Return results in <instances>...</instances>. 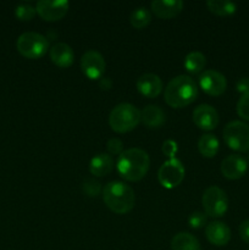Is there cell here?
Segmentation results:
<instances>
[{"label": "cell", "instance_id": "cell-25", "mask_svg": "<svg viewBox=\"0 0 249 250\" xmlns=\"http://www.w3.org/2000/svg\"><path fill=\"white\" fill-rule=\"evenodd\" d=\"M36 14V7H33L29 4H21L19 6H16V9H15V16L20 21H31Z\"/></svg>", "mask_w": 249, "mask_h": 250}, {"label": "cell", "instance_id": "cell-22", "mask_svg": "<svg viewBox=\"0 0 249 250\" xmlns=\"http://www.w3.org/2000/svg\"><path fill=\"white\" fill-rule=\"evenodd\" d=\"M207 6L212 14L217 16H229L233 15L237 10V5L234 2L226 1V0H209Z\"/></svg>", "mask_w": 249, "mask_h": 250}, {"label": "cell", "instance_id": "cell-19", "mask_svg": "<svg viewBox=\"0 0 249 250\" xmlns=\"http://www.w3.org/2000/svg\"><path fill=\"white\" fill-rule=\"evenodd\" d=\"M165 112L156 105H148L141 111V121L148 128H159L165 124Z\"/></svg>", "mask_w": 249, "mask_h": 250}, {"label": "cell", "instance_id": "cell-16", "mask_svg": "<svg viewBox=\"0 0 249 250\" xmlns=\"http://www.w3.org/2000/svg\"><path fill=\"white\" fill-rule=\"evenodd\" d=\"M151 12H154L156 17L163 20H170L177 16L183 10V2L181 0H155L150 4Z\"/></svg>", "mask_w": 249, "mask_h": 250}, {"label": "cell", "instance_id": "cell-14", "mask_svg": "<svg viewBox=\"0 0 249 250\" xmlns=\"http://www.w3.org/2000/svg\"><path fill=\"white\" fill-rule=\"evenodd\" d=\"M137 89L142 95L153 99L163 92V81L158 75L144 73L137 81Z\"/></svg>", "mask_w": 249, "mask_h": 250}, {"label": "cell", "instance_id": "cell-26", "mask_svg": "<svg viewBox=\"0 0 249 250\" xmlns=\"http://www.w3.org/2000/svg\"><path fill=\"white\" fill-rule=\"evenodd\" d=\"M237 114L246 121H249V92L242 94L237 103Z\"/></svg>", "mask_w": 249, "mask_h": 250}, {"label": "cell", "instance_id": "cell-17", "mask_svg": "<svg viewBox=\"0 0 249 250\" xmlns=\"http://www.w3.org/2000/svg\"><path fill=\"white\" fill-rule=\"evenodd\" d=\"M50 59L53 63L61 68L70 67L75 60V53L72 48L66 43H56L50 49Z\"/></svg>", "mask_w": 249, "mask_h": 250}, {"label": "cell", "instance_id": "cell-33", "mask_svg": "<svg viewBox=\"0 0 249 250\" xmlns=\"http://www.w3.org/2000/svg\"><path fill=\"white\" fill-rule=\"evenodd\" d=\"M111 84L112 83L109 78H102L99 82V85L102 89H110V88H111Z\"/></svg>", "mask_w": 249, "mask_h": 250}, {"label": "cell", "instance_id": "cell-1", "mask_svg": "<svg viewBox=\"0 0 249 250\" xmlns=\"http://www.w3.org/2000/svg\"><path fill=\"white\" fill-rule=\"evenodd\" d=\"M150 166V159L146 151L139 148L124 150L117 160V171L126 181L137 182L144 178Z\"/></svg>", "mask_w": 249, "mask_h": 250}, {"label": "cell", "instance_id": "cell-7", "mask_svg": "<svg viewBox=\"0 0 249 250\" xmlns=\"http://www.w3.org/2000/svg\"><path fill=\"white\" fill-rule=\"evenodd\" d=\"M203 208L207 216L221 217L228 209V198L225 190L216 186H211L204 192L202 198Z\"/></svg>", "mask_w": 249, "mask_h": 250}, {"label": "cell", "instance_id": "cell-3", "mask_svg": "<svg viewBox=\"0 0 249 250\" xmlns=\"http://www.w3.org/2000/svg\"><path fill=\"white\" fill-rule=\"evenodd\" d=\"M103 200L112 212L119 215L131 211L136 203L134 192L126 183L114 181L105 186L103 190Z\"/></svg>", "mask_w": 249, "mask_h": 250}, {"label": "cell", "instance_id": "cell-27", "mask_svg": "<svg viewBox=\"0 0 249 250\" xmlns=\"http://www.w3.org/2000/svg\"><path fill=\"white\" fill-rule=\"evenodd\" d=\"M100 183L95 181L94 178H88L83 183V192L88 195V197H98L100 193Z\"/></svg>", "mask_w": 249, "mask_h": 250}, {"label": "cell", "instance_id": "cell-9", "mask_svg": "<svg viewBox=\"0 0 249 250\" xmlns=\"http://www.w3.org/2000/svg\"><path fill=\"white\" fill-rule=\"evenodd\" d=\"M105 67H106V63H105L104 58L98 51L89 50L82 55L81 68H82V72L84 73L85 77H88L89 80L102 78V76L105 72Z\"/></svg>", "mask_w": 249, "mask_h": 250}, {"label": "cell", "instance_id": "cell-13", "mask_svg": "<svg viewBox=\"0 0 249 250\" xmlns=\"http://www.w3.org/2000/svg\"><path fill=\"white\" fill-rule=\"evenodd\" d=\"M247 168L248 164L239 155H228L221 163V173L227 180H239L247 172Z\"/></svg>", "mask_w": 249, "mask_h": 250}, {"label": "cell", "instance_id": "cell-20", "mask_svg": "<svg viewBox=\"0 0 249 250\" xmlns=\"http://www.w3.org/2000/svg\"><path fill=\"white\" fill-rule=\"evenodd\" d=\"M171 250H202L200 243L193 234L180 232L171 241Z\"/></svg>", "mask_w": 249, "mask_h": 250}, {"label": "cell", "instance_id": "cell-32", "mask_svg": "<svg viewBox=\"0 0 249 250\" xmlns=\"http://www.w3.org/2000/svg\"><path fill=\"white\" fill-rule=\"evenodd\" d=\"M236 89L238 90L242 94H246V93L249 92V78L242 77L239 78L238 82L236 84Z\"/></svg>", "mask_w": 249, "mask_h": 250}, {"label": "cell", "instance_id": "cell-29", "mask_svg": "<svg viewBox=\"0 0 249 250\" xmlns=\"http://www.w3.org/2000/svg\"><path fill=\"white\" fill-rule=\"evenodd\" d=\"M106 148L111 155H121V153L124 151V143L119 138H111L110 141H107Z\"/></svg>", "mask_w": 249, "mask_h": 250}, {"label": "cell", "instance_id": "cell-18", "mask_svg": "<svg viewBox=\"0 0 249 250\" xmlns=\"http://www.w3.org/2000/svg\"><path fill=\"white\" fill-rule=\"evenodd\" d=\"M114 168V159L109 154H98L90 160L89 171L95 177H104Z\"/></svg>", "mask_w": 249, "mask_h": 250}, {"label": "cell", "instance_id": "cell-21", "mask_svg": "<svg viewBox=\"0 0 249 250\" xmlns=\"http://www.w3.org/2000/svg\"><path fill=\"white\" fill-rule=\"evenodd\" d=\"M219 139L214 136V134H204L200 137L199 142H198V149L199 153L202 154L204 158H214L219 150Z\"/></svg>", "mask_w": 249, "mask_h": 250}, {"label": "cell", "instance_id": "cell-5", "mask_svg": "<svg viewBox=\"0 0 249 250\" xmlns=\"http://www.w3.org/2000/svg\"><path fill=\"white\" fill-rule=\"evenodd\" d=\"M16 48L23 58L34 60L42 58L46 53L49 49V41L46 37L36 32H26L19 37Z\"/></svg>", "mask_w": 249, "mask_h": 250}, {"label": "cell", "instance_id": "cell-15", "mask_svg": "<svg viewBox=\"0 0 249 250\" xmlns=\"http://www.w3.org/2000/svg\"><path fill=\"white\" fill-rule=\"evenodd\" d=\"M208 241L216 247H224L231 239V229L221 221H212L205 229Z\"/></svg>", "mask_w": 249, "mask_h": 250}, {"label": "cell", "instance_id": "cell-31", "mask_svg": "<svg viewBox=\"0 0 249 250\" xmlns=\"http://www.w3.org/2000/svg\"><path fill=\"white\" fill-rule=\"evenodd\" d=\"M239 236H241L242 241L249 244V220H244L239 225Z\"/></svg>", "mask_w": 249, "mask_h": 250}, {"label": "cell", "instance_id": "cell-10", "mask_svg": "<svg viewBox=\"0 0 249 250\" xmlns=\"http://www.w3.org/2000/svg\"><path fill=\"white\" fill-rule=\"evenodd\" d=\"M70 4L65 0L50 1V0H41L37 2L36 11L44 21L54 22L62 19L68 11Z\"/></svg>", "mask_w": 249, "mask_h": 250}, {"label": "cell", "instance_id": "cell-12", "mask_svg": "<svg viewBox=\"0 0 249 250\" xmlns=\"http://www.w3.org/2000/svg\"><path fill=\"white\" fill-rule=\"evenodd\" d=\"M193 122L203 131H212L219 125V114L211 105L202 104L193 111Z\"/></svg>", "mask_w": 249, "mask_h": 250}, {"label": "cell", "instance_id": "cell-28", "mask_svg": "<svg viewBox=\"0 0 249 250\" xmlns=\"http://www.w3.org/2000/svg\"><path fill=\"white\" fill-rule=\"evenodd\" d=\"M207 217L208 216L205 212L195 211L189 216V219H188V224H189V226L192 227V229H202L203 226L207 225Z\"/></svg>", "mask_w": 249, "mask_h": 250}, {"label": "cell", "instance_id": "cell-23", "mask_svg": "<svg viewBox=\"0 0 249 250\" xmlns=\"http://www.w3.org/2000/svg\"><path fill=\"white\" fill-rule=\"evenodd\" d=\"M205 63H207V59L199 51L189 53L185 59V67L190 73L202 72L203 68L205 67Z\"/></svg>", "mask_w": 249, "mask_h": 250}, {"label": "cell", "instance_id": "cell-8", "mask_svg": "<svg viewBox=\"0 0 249 250\" xmlns=\"http://www.w3.org/2000/svg\"><path fill=\"white\" fill-rule=\"evenodd\" d=\"M183 178H185V166L178 159H168L159 168L158 180L166 189H173L180 186Z\"/></svg>", "mask_w": 249, "mask_h": 250}, {"label": "cell", "instance_id": "cell-24", "mask_svg": "<svg viewBox=\"0 0 249 250\" xmlns=\"http://www.w3.org/2000/svg\"><path fill=\"white\" fill-rule=\"evenodd\" d=\"M131 24L136 29H142L148 26L151 21V12L145 7H138L134 11H132L129 17Z\"/></svg>", "mask_w": 249, "mask_h": 250}, {"label": "cell", "instance_id": "cell-34", "mask_svg": "<svg viewBox=\"0 0 249 250\" xmlns=\"http://www.w3.org/2000/svg\"><path fill=\"white\" fill-rule=\"evenodd\" d=\"M247 250H249V249H247Z\"/></svg>", "mask_w": 249, "mask_h": 250}, {"label": "cell", "instance_id": "cell-11", "mask_svg": "<svg viewBox=\"0 0 249 250\" xmlns=\"http://www.w3.org/2000/svg\"><path fill=\"white\" fill-rule=\"evenodd\" d=\"M199 85L207 94L219 97L227 88V81L222 73L215 70L203 71L199 77Z\"/></svg>", "mask_w": 249, "mask_h": 250}, {"label": "cell", "instance_id": "cell-30", "mask_svg": "<svg viewBox=\"0 0 249 250\" xmlns=\"http://www.w3.org/2000/svg\"><path fill=\"white\" fill-rule=\"evenodd\" d=\"M178 150V146H177V143L173 141H171V139H168V141L164 142L163 144V153L165 154L167 158L172 159L175 158L176 153H177Z\"/></svg>", "mask_w": 249, "mask_h": 250}, {"label": "cell", "instance_id": "cell-4", "mask_svg": "<svg viewBox=\"0 0 249 250\" xmlns=\"http://www.w3.org/2000/svg\"><path fill=\"white\" fill-rule=\"evenodd\" d=\"M141 122V111L134 105L122 103L116 105L109 115V125L116 133H127Z\"/></svg>", "mask_w": 249, "mask_h": 250}, {"label": "cell", "instance_id": "cell-6", "mask_svg": "<svg viewBox=\"0 0 249 250\" xmlns=\"http://www.w3.org/2000/svg\"><path fill=\"white\" fill-rule=\"evenodd\" d=\"M224 141L232 150L249 151V125L242 121H232L225 126Z\"/></svg>", "mask_w": 249, "mask_h": 250}, {"label": "cell", "instance_id": "cell-2", "mask_svg": "<svg viewBox=\"0 0 249 250\" xmlns=\"http://www.w3.org/2000/svg\"><path fill=\"white\" fill-rule=\"evenodd\" d=\"M198 97V87L189 76L180 75L172 78L166 85L164 98L168 106L181 109L192 104Z\"/></svg>", "mask_w": 249, "mask_h": 250}]
</instances>
